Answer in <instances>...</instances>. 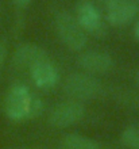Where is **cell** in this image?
<instances>
[{
    "label": "cell",
    "instance_id": "52a82bcc",
    "mask_svg": "<svg viewBox=\"0 0 139 149\" xmlns=\"http://www.w3.org/2000/svg\"><path fill=\"white\" fill-rule=\"evenodd\" d=\"M77 65L81 72L89 74H104L113 68V58L107 52L88 50L77 57Z\"/></svg>",
    "mask_w": 139,
    "mask_h": 149
},
{
    "label": "cell",
    "instance_id": "277c9868",
    "mask_svg": "<svg viewBox=\"0 0 139 149\" xmlns=\"http://www.w3.org/2000/svg\"><path fill=\"white\" fill-rule=\"evenodd\" d=\"M85 115V107L77 100H65L53 107L49 115V123L55 129H65L81 121Z\"/></svg>",
    "mask_w": 139,
    "mask_h": 149
},
{
    "label": "cell",
    "instance_id": "9a60e30c",
    "mask_svg": "<svg viewBox=\"0 0 139 149\" xmlns=\"http://www.w3.org/2000/svg\"><path fill=\"white\" fill-rule=\"evenodd\" d=\"M135 83L138 84V87H139V71L136 72V74H135Z\"/></svg>",
    "mask_w": 139,
    "mask_h": 149
},
{
    "label": "cell",
    "instance_id": "4fadbf2b",
    "mask_svg": "<svg viewBox=\"0 0 139 149\" xmlns=\"http://www.w3.org/2000/svg\"><path fill=\"white\" fill-rule=\"evenodd\" d=\"M12 3L19 8H26L33 3V0H12Z\"/></svg>",
    "mask_w": 139,
    "mask_h": 149
},
{
    "label": "cell",
    "instance_id": "2e32d148",
    "mask_svg": "<svg viewBox=\"0 0 139 149\" xmlns=\"http://www.w3.org/2000/svg\"><path fill=\"white\" fill-rule=\"evenodd\" d=\"M58 149H68V148H64V146H59V148Z\"/></svg>",
    "mask_w": 139,
    "mask_h": 149
},
{
    "label": "cell",
    "instance_id": "8992f818",
    "mask_svg": "<svg viewBox=\"0 0 139 149\" xmlns=\"http://www.w3.org/2000/svg\"><path fill=\"white\" fill-rule=\"evenodd\" d=\"M139 6L132 0H107L104 19L112 26L122 27L136 18Z\"/></svg>",
    "mask_w": 139,
    "mask_h": 149
},
{
    "label": "cell",
    "instance_id": "5bb4252c",
    "mask_svg": "<svg viewBox=\"0 0 139 149\" xmlns=\"http://www.w3.org/2000/svg\"><path fill=\"white\" fill-rule=\"evenodd\" d=\"M134 36H135V38L139 41V19H138V22L135 23V29H134Z\"/></svg>",
    "mask_w": 139,
    "mask_h": 149
},
{
    "label": "cell",
    "instance_id": "9c48e42d",
    "mask_svg": "<svg viewBox=\"0 0 139 149\" xmlns=\"http://www.w3.org/2000/svg\"><path fill=\"white\" fill-rule=\"evenodd\" d=\"M31 80L39 90H53L59 83V72L57 67L49 60L41 61L30 69Z\"/></svg>",
    "mask_w": 139,
    "mask_h": 149
},
{
    "label": "cell",
    "instance_id": "8fae6325",
    "mask_svg": "<svg viewBox=\"0 0 139 149\" xmlns=\"http://www.w3.org/2000/svg\"><path fill=\"white\" fill-rule=\"evenodd\" d=\"M120 142L128 149H139V129L128 126L120 134Z\"/></svg>",
    "mask_w": 139,
    "mask_h": 149
},
{
    "label": "cell",
    "instance_id": "7a4b0ae2",
    "mask_svg": "<svg viewBox=\"0 0 139 149\" xmlns=\"http://www.w3.org/2000/svg\"><path fill=\"white\" fill-rule=\"evenodd\" d=\"M55 31L64 45L69 50L80 52L88 43V36L78 24L77 19L73 14L68 11L58 12L55 16Z\"/></svg>",
    "mask_w": 139,
    "mask_h": 149
},
{
    "label": "cell",
    "instance_id": "7c38bea8",
    "mask_svg": "<svg viewBox=\"0 0 139 149\" xmlns=\"http://www.w3.org/2000/svg\"><path fill=\"white\" fill-rule=\"evenodd\" d=\"M8 56V45L4 39H0V68L4 65V63L7 61Z\"/></svg>",
    "mask_w": 139,
    "mask_h": 149
},
{
    "label": "cell",
    "instance_id": "6da1fadb",
    "mask_svg": "<svg viewBox=\"0 0 139 149\" xmlns=\"http://www.w3.org/2000/svg\"><path fill=\"white\" fill-rule=\"evenodd\" d=\"M43 100L24 84H14L4 98V113L11 121L34 119L43 113Z\"/></svg>",
    "mask_w": 139,
    "mask_h": 149
},
{
    "label": "cell",
    "instance_id": "3957f363",
    "mask_svg": "<svg viewBox=\"0 0 139 149\" xmlns=\"http://www.w3.org/2000/svg\"><path fill=\"white\" fill-rule=\"evenodd\" d=\"M64 91L72 100L84 102L95 99L101 92V83L96 76L85 72H73L64 80Z\"/></svg>",
    "mask_w": 139,
    "mask_h": 149
},
{
    "label": "cell",
    "instance_id": "ba28073f",
    "mask_svg": "<svg viewBox=\"0 0 139 149\" xmlns=\"http://www.w3.org/2000/svg\"><path fill=\"white\" fill-rule=\"evenodd\" d=\"M49 60L47 52L37 43H22L15 49L12 54V64L20 69H28L37 65L41 61Z\"/></svg>",
    "mask_w": 139,
    "mask_h": 149
},
{
    "label": "cell",
    "instance_id": "30bf717a",
    "mask_svg": "<svg viewBox=\"0 0 139 149\" xmlns=\"http://www.w3.org/2000/svg\"><path fill=\"white\" fill-rule=\"evenodd\" d=\"M61 146L68 149H100L95 140L78 133H68L61 140Z\"/></svg>",
    "mask_w": 139,
    "mask_h": 149
},
{
    "label": "cell",
    "instance_id": "5b68a950",
    "mask_svg": "<svg viewBox=\"0 0 139 149\" xmlns=\"http://www.w3.org/2000/svg\"><path fill=\"white\" fill-rule=\"evenodd\" d=\"M76 19L78 24L82 27L86 36L101 37L105 34V23L104 16L96 8V6L91 1H81L76 10Z\"/></svg>",
    "mask_w": 139,
    "mask_h": 149
}]
</instances>
